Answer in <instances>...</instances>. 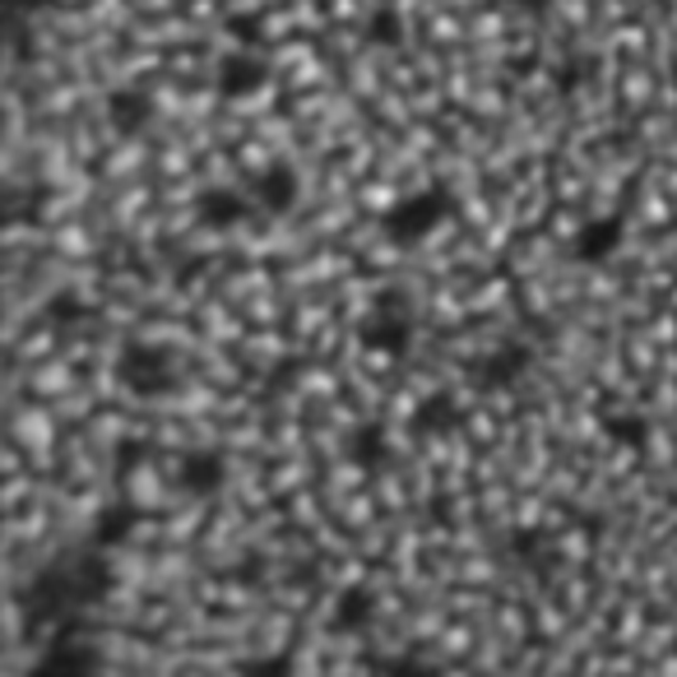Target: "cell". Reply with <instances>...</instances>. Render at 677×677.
<instances>
[{"label":"cell","mask_w":677,"mask_h":677,"mask_svg":"<svg viewBox=\"0 0 677 677\" xmlns=\"http://www.w3.org/2000/svg\"><path fill=\"white\" fill-rule=\"evenodd\" d=\"M455 214V191L432 182V186H418L409 195H399L386 205V214H380V237H390L395 246H418L432 237L441 223Z\"/></svg>","instance_id":"6da1fadb"},{"label":"cell","mask_w":677,"mask_h":677,"mask_svg":"<svg viewBox=\"0 0 677 677\" xmlns=\"http://www.w3.org/2000/svg\"><path fill=\"white\" fill-rule=\"evenodd\" d=\"M413 298L404 283H380L372 292V311L363 315V325H357V334H363V344L386 353V357H404L413 348Z\"/></svg>","instance_id":"7a4b0ae2"},{"label":"cell","mask_w":677,"mask_h":677,"mask_svg":"<svg viewBox=\"0 0 677 677\" xmlns=\"http://www.w3.org/2000/svg\"><path fill=\"white\" fill-rule=\"evenodd\" d=\"M117 380L140 395V399H158V395H172L176 380H182V367H176V353L163 344H126L117 357Z\"/></svg>","instance_id":"3957f363"},{"label":"cell","mask_w":677,"mask_h":677,"mask_svg":"<svg viewBox=\"0 0 677 677\" xmlns=\"http://www.w3.org/2000/svg\"><path fill=\"white\" fill-rule=\"evenodd\" d=\"M622 241H626V223L622 214H594V218H584L580 228L571 233V260L576 265H608L617 251H622Z\"/></svg>","instance_id":"277c9868"},{"label":"cell","mask_w":677,"mask_h":677,"mask_svg":"<svg viewBox=\"0 0 677 677\" xmlns=\"http://www.w3.org/2000/svg\"><path fill=\"white\" fill-rule=\"evenodd\" d=\"M298 200H302V182H298V172H292L288 163H269L251 176V205L269 218H288L292 209H298Z\"/></svg>","instance_id":"5b68a950"},{"label":"cell","mask_w":677,"mask_h":677,"mask_svg":"<svg viewBox=\"0 0 677 677\" xmlns=\"http://www.w3.org/2000/svg\"><path fill=\"white\" fill-rule=\"evenodd\" d=\"M251 200L228 191V186H209V191H200L195 195V223L200 228H209V233H233L241 228L246 218H251Z\"/></svg>","instance_id":"8992f818"},{"label":"cell","mask_w":677,"mask_h":677,"mask_svg":"<svg viewBox=\"0 0 677 677\" xmlns=\"http://www.w3.org/2000/svg\"><path fill=\"white\" fill-rule=\"evenodd\" d=\"M395 455V445H390V432H386V422H353L348 432H344V460L353 469H386Z\"/></svg>","instance_id":"52a82bcc"},{"label":"cell","mask_w":677,"mask_h":677,"mask_svg":"<svg viewBox=\"0 0 677 677\" xmlns=\"http://www.w3.org/2000/svg\"><path fill=\"white\" fill-rule=\"evenodd\" d=\"M223 479H228V464H223V455L209 445H195L176 460V483H182L191 496H214L223 487Z\"/></svg>","instance_id":"ba28073f"},{"label":"cell","mask_w":677,"mask_h":677,"mask_svg":"<svg viewBox=\"0 0 677 677\" xmlns=\"http://www.w3.org/2000/svg\"><path fill=\"white\" fill-rule=\"evenodd\" d=\"M153 111H158L153 98L144 94V88H135V84H121V88H111V94H107V121H111V130H117V135L149 130Z\"/></svg>","instance_id":"9c48e42d"},{"label":"cell","mask_w":677,"mask_h":677,"mask_svg":"<svg viewBox=\"0 0 677 677\" xmlns=\"http://www.w3.org/2000/svg\"><path fill=\"white\" fill-rule=\"evenodd\" d=\"M376 617V599L367 584H344V590L334 594V608H330V622L338 636H363Z\"/></svg>","instance_id":"30bf717a"},{"label":"cell","mask_w":677,"mask_h":677,"mask_svg":"<svg viewBox=\"0 0 677 677\" xmlns=\"http://www.w3.org/2000/svg\"><path fill=\"white\" fill-rule=\"evenodd\" d=\"M529 372V353L525 344H496L479 357V380L483 386H515Z\"/></svg>","instance_id":"8fae6325"},{"label":"cell","mask_w":677,"mask_h":677,"mask_svg":"<svg viewBox=\"0 0 677 677\" xmlns=\"http://www.w3.org/2000/svg\"><path fill=\"white\" fill-rule=\"evenodd\" d=\"M455 422H460V404L445 390H427L413 404V432L418 437H445V432H455Z\"/></svg>","instance_id":"7c38bea8"},{"label":"cell","mask_w":677,"mask_h":677,"mask_svg":"<svg viewBox=\"0 0 677 677\" xmlns=\"http://www.w3.org/2000/svg\"><path fill=\"white\" fill-rule=\"evenodd\" d=\"M376 677H441V664L422 649H399L376 664Z\"/></svg>","instance_id":"4fadbf2b"},{"label":"cell","mask_w":677,"mask_h":677,"mask_svg":"<svg viewBox=\"0 0 677 677\" xmlns=\"http://www.w3.org/2000/svg\"><path fill=\"white\" fill-rule=\"evenodd\" d=\"M603 437L622 445V450H645L649 445V422L641 413H608L603 418Z\"/></svg>","instance_id":"5bb4252c"},{"label":"cell","mask_w":677,"mask_h":677,"mask_svg":"<svg viewBox=\"0 0 677 677\" xmlns=\"http://www.w3.org/2000/svg\"><path fill=\"white\" fill-rule=\"evenodd\" d=\"M237 677H298V668H292V654L265 649V654H251V659H241V664H237Z\"/></svg>","instance_id":"9a60e30c"}]
</instances>
